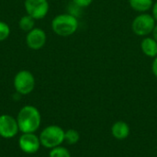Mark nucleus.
Listing matches in <instances>:
<instances>
[{
    "label": "nucleus",
    "mask_w": 157,
    "mask_h": 157,
    "mask_svg": "<svg viewBox=\"0 0 157 157\" xmlns=\"http://www.w3.org/2000/svg\"><path fill=\"white\" fill-rule=\"evenodd\" d=\"M16 119L19 132L22 133H35L41 124L40 112L32 105H26L22 107Z\"/></svg>",
    "instance_id": "nucleus-1"
},
{
    "label": "nucleus",
    "mask_w": 157,
    "mask_h": 157,
    "mask_svg": "<svg viewBox=\"0 0 157 157\" xmlns=\"http://www.w3.org/2000/svg\"><path fill=\"white\" fill-rule=\"evenodd\" d=\"M78 19L73 14L64 13L57 15L52 21V31L60 37H69L78 29Z\"/></svg>",
    "instance_id": "nucleus-2"
},
{
    "label": "nucleus",
    "mask_w": 157,
    "mask_h": 157,
    "mask_svg": "<svg viewBox=\"0 0 157 157\" xmlns=\"http://www.w3.org/2000/svg\"><path fill=\"white\" fill-rule=\"evenodd\" d=\"M64 131L58 125H49L45 127L40 133V141L41 146L47 149L62 145L64 142Z\"/></svg>",
    "instance_id": "nucleus-3"
},
{
    "label": "nucleus",
    "mask_w": 157,
    "mask_h": 157,
    "mask_svg": "<svg viewBox=\"0 0 157 157\" xmlns=\"http://www.w3.org/2000/svg\"><path fill=\"white\" fill-rule=\"evenodd\" d=\"M155 24L156 20L152 14L140 13L132 22V30L139 37H147L152 34Z\"/></svg>",
    "instance_id": "nucleus-4"
},
{
    "label": "nucleus",
    "mask_w": 157,
    "mask_h": 157,
    "mask_svg": "<svg viewBox=\"0 0 157 157\" xmlns=\"http://www.w3.org/2000/svg\"><path fill=\"white\" fill-rule=\"evenodd\" d=\"M13 85L16 92L21 96L30 94L36 85L33 74L28 70H21L16 74L13 80Z\"/></svg>",
    "instance_id": "nucleus-5"
},
{
    "label": "nucleus",
    "mask_w": 157,
    "mask_h": 157,
    "mask_svg": "<svg viewBox=\"0 0 157 157\" xmlns=\"http://www.w3.org/2000/svg\"><path fill=\"white\" fill-rule=\"evenodd\" d=\"M25 10L35 20L44 18L50 9L48 0H25Z\"/></svg>",
    "instance_id": "nucleus-6"
},
{
    "label": "nucleus",
    "mask_w": 157,
    "mask_h": 157,
    "mask_svg": "<svg viewBox=\"0 0 157 157\" xmlns=\"http://www.w3.org/2000/svg\"><path fill=\"white\" fill-rule=\"evenodd\" d=\"M19 132L17 119L8 114L0 115V137L12 139Z\"/></svg>",
    "instance_id": "nucleus-7"
},
{
    "label": "nucleus",
    "mask_w": 157,
    "mask_h": 157,
    "mask_svg": "<svg viewBox=\"0 0 157 157\" xmlns=\"http://www.w3.org/2000/svg\"><path fill=\"white\" fill-rule=\"evenodd\" d=\"M40 146V137L35 133H22L18 138V147L27 155L36 154Z\"/></svg>",
    "instance_id": "nucleus-8"
},
{
    "label": "nucleus",
    "mask_w": 157,
    "mask_h": 157,
    "mask_svg": "<svg viewBox=\"0 0 157 157\" xmlns=\"http://www.w3.org/2000/svg\"><path fill=\"white\" fill-rule=\"evenodd\" d=\"M47 40L46 32L40 28H34L30 31L27 32L26 44L27 46L34 51L43 48Z\"/></svg>",
    "instance_id": "nucleus-9"
},
{
    "label": "nucleus",
    "mask_w": 157,
    "mask_h": 157,
    "mask_svg": "<svg viewBox=\"0 0 157 157\" xmlns=\"http://www.w3.org/2000/svg\"><path fill=\"white\" fill-rule=\"evenodd\" d=\"M131 129L128 123L123 121H118L111 126V134L112 136L120 141L125 140L129 137Z\"/></svg>",
    "instance_id": "nucleus-10"
},
{
    "label": "nucleus",
    "mask_w": 157,
    "mask_h": 157,
    "mask_svg": "<svg viewBox=\"0 0 157 157\" xmlns=\"http://www.w3.org/2000/svg\"><path fill=\"white\" fill-rule=\"evenodd\" d=\"M141 50L147 57L155 58L157 56V41L153 37H144L141 42Z\"/></svg>",
    "instance_id": "nucleus-11"
},
{
    "label": "nucleus",
    "mask_w": 157,
    "mask_h": 157,
    "mask_svg": "<svg viewBox=\"0 0 157 157\" xmlns=\"http://www.w3.org/2000/svg\"><path fill=\"white\" fill-rule=\"evenodd\" d=\"M154 0H129V5L132 10L139 13H147L154 6Z\"/></svg>",
    "instance_id": "nucleus-12"
},
{
    "label": "nucleus",
    "mask_w": 157,
    "mask_h": 157,
    "mask_svg": "<svg viewBox=\"0 0 157 157\" xmlns=\"http://www.w3.org/2000/svg\"><path fill=\"white\" fill-rule=\"evenodd\" d=\"M18 27L20 28V29H22L23 31L29 32L31 29H33L35 28V19L30 17L29 15H25L23 16L19 21H18Z\"/></svg>",
    "instance_id": "nucleus-13"
},
{
    "label": "nucleus",
    "mask_w": 157,
    "mask_h": 157,
    "mask_svg": "<svg viewBox=\"0 0 157 157\" xmlns=\"http://www.w3.org/2000/svg\"><path fill=\"white\" fill-rule=\"evenodd\" d=\"M80 140L79 132L75 129H69L64 132V142L69 145L76 144Z\"/></svg>",
    "instance_id": "nucleus-14"
},
{
    "label": "nucleus",
    "mask_w": 157,
    "mask_h": 157,
    "mask_svg": "<svg viewBox=\"0 0 157 157\" xmlns=\"http://www.w3.org/2000/svg\"><path fill=\"white\" fill-rule=\"evenodd\" d=\"M49 157H71V154L67 148L60 145L51 149Z\"/></svg>",
    "instance_id": "nucleus-15"
},
{
    "label": "nucleus",
    "mask_w": 157,
    "mask_h": 157,
    "mask_svg": "<svg viewBox=\"0 0 157 157\" xmlns=\"http://www.w3.org/2000/svg\"><path fill=\"white\" fill-rule=\"evenodd\" d=\"M9 35H10L9 26L6 22L0 20V41L6 40L9 37Z\"/></svg>",
    "instance_id": "nucleus-16"
},
{
    "label": "nucleus",
    "mask_w": 157,
    "mask_h": 157,
    "mask_svg": "<svg viewBox=\"0 0 157 157\" xmlns=\"http://www.w3.org/2000/svg\"><path fill=\"white\" fill-rule=\"evenodd\" d=\"M93 0H73V4L79 8H86L92 4Z\"/></svg>",
    "instance_id": "nucleus-17"
},
{
    "label": "nucleus",
    "mask_w": 157,
    "mask_h": 157,
    "mask_svg": "<svg viewBox=\"0 0 157 157\" xmlns=\"http://www.w3.org/2000/svg\"><path fill=\"white\" fill-rule=\"evenodd\" d=\"M152 72L154 74V75L157 78V56L155 58H154L153 63H152Z\"/></svg>",
    "instance_id": "nucleus-18"
},
{
    "label": "nucleus",
    "mask_w": 157,
    "mask_h": 157,
    "mask_svg": "<svg viewBox=\"0 0 157 157\" xmlns=\"http://www.w3.org/2000/svg\"><path fill=\"white\" fill-rule=\"evenodd\" d=\"M152 15L157 22V1L154 3V6L152 7Z\"/></svg>",
    "instance_id": "nucleus-19"
},
{
    "label": "nucleus",
    "mask_w": 157,
    "mask_h": 157,
    "mask_svg": "<svg viewBox=\"0 0 157 157\" xmlns=\"http://www.w3.org/2000/svg\"><path fill=\"white\" fill-rule=\"evenodd\" d=\"M152 37L157 41V22L156 24H155V28H154L153 32H152Z\"/></svg>",
    "instance_id": "nucleus-20"
}]
</instances>
